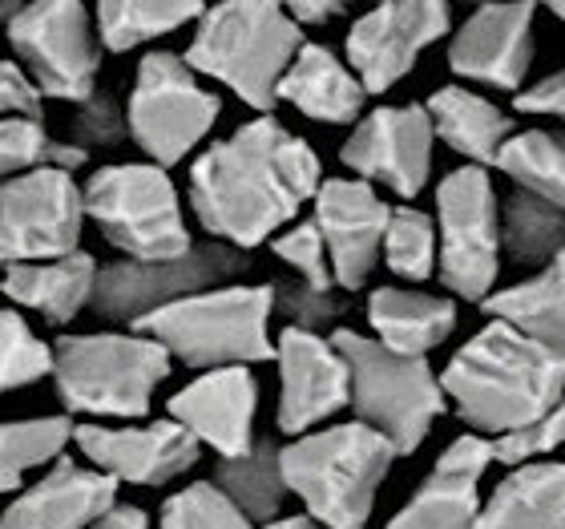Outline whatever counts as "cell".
Listing matches in <instances>:
<instances>
[{"label": "cell", "mask_w": 565, "mask_h": 529, "mask_svg": "<svg viewBox=\"0 0 565 529\" xmlns=\"http://www.w3.org/2000/svg\"><path fill=\"white\" fill-rule=\"evenodd\" d=\"M319 187V154L267 114L243 121L194 158L190 211L214 243L255 251L287 231Z\"/></svg>", "instance_id": "6da1fadb"}, {"label": "cell", "mask_w": 565, "mask_h": 529, "mask_svg": "<svg viewBox=\"0 0 565 529\" xmlns=\"http://www.w3.org/2000/svg\"><path fill=\"white\" fill-rule=\"evenodd\" d=\"M440 389L469 433L501 441L565 396V360L518 328L489 319L452 352L440 372Z\"/></svg>", "instance_id": "7a4b0ae2"}, {"label": "cell", "mask_w": 565, "mask_h": 529, "mask_svg": "<svg viewBox=\"0 0 565 529\" xmlns=\"http://www.w3.org/2000/svg\"><path fill=\"white\" fill-rule=\"evenodd\" d=\"M287 494L323 529H364L396 448L360 421L323 424L279 448Z\"/></svg>", "instance_id": "3957f363"}, {"label": "cell", "mask_w": 565, "mask_h": 529, "mask_svg": "<svg viewBox=\"0 0 565 529\" xmlns=\"http://www.w3.org/2000/svg\"><path fill=\"white\" fill-rule=\"evenodd\" d=\"M299 49L303 29L287 17L282 4L243 0L202 12L182 61L202 77L226 85L243 106L259 109V118H267Z\"/></svg>", "instance_id": "277c9868"}, {"label": "cell", "mask_w": 565, "mask_h": 529, "mask_svg": "<svg viewBox=\"0 0 565 529\" xmlns=\"http://www.w3.org/2000/svg\"><path fill=\"white\" fill-rule=\"evenodd\" d=\"M271 316V283H263V287L226 283V287H211V292L178 299V304L138 319L130 331H141L153 343H162L178 364L214 372V368H250L275 360Z\"/></svg>", "instance_id": "5b68a950"}, {"label": "cell", "mask_w": 565, "mask_h": 529, "mask_svg": "<svg viewBox=\"0 0 565 529\" xmlns=\"http://www.w3.org/2000/svg\"><path fill=\"white\" fill-rule=\"evenodd\" d=\"M170 377V352L141 331H85L53 343V389L73 416H150Z\"/></svg>", "instance_id": "8992f818"}, {"label": "cell", "mask_w": 565, "mask_h": 529, "mask_svg": "<svg viewBox=\"0 0 565 529\" xmlns=\"http://www.w3.org/2000/svg\"><path fill=\"white\" fill-rule=\"evenodd\" d=\"M331 343L343 356L348 377H352V404L348 409L355 412V421L384 436L396 448V457H413L448 409L433 364L424 356L388 352L384 343L352 328H335Z\"/></svg>", "instance_id": "52a82bcc"}, {"label": "cell", "mask_w": 565, "mask_h": 529, "mask_svg": "<svg viewBox=\"0 0 565 529\" xmlns=\"http://www.w3.org/2000/svg\"><path fill=\"white\" fill-rule=\"evenodd\" d=\"M85 219L97 223L109 247L126 260H178L194 247L182 199L170 170L153 162H114L89 174L82 187Z\"/></svg>", "instance_id": "ba28073f"}, {"label": "cell", "mask_w": 565, "mask_h": 529, "mask_svg": "<svg viewBox=\"0 0 565 529\" xmlns=\"http://www.w3.org/2000/svg\"><path fill=\"white\" fill-rule=\"evenodd\" d=\"M501 202L481 166H457L436 187V275L452 299L484 304L501 275Z\"/></svg>", "instance_id": "9c48e42d"}, {"label": "cell", "mask_w": 565, "mask_h": 529, "mask_svg": "<svg viewBox=\"0 0 565 529\" xmlns=\"http://www.w3.org/2000/svg\"><path fill=\"white\" fill-rule=\"evenodd\" d=\"M223 114V97L199 82L186 61L158 49L138 61L134 89L126 102L130 138L153 166H178L211 138L214 121Z\"/></svg>", "instance_id": "30bf717a"}, {"label": "cell", "mask_w": 565, "mask_h": 529, "mask_svg": "<svg viewBox=\"0 0 565 529\" xmlns=\"http://www.w3.org/2000/svg\"><path fill=\"white\" fill-rule=\"evenodd\" d=\"M17 65L36 85L41 97H57L82 106L97 94L102 41L94 17L77 0H36L4 24Z\"/></svg>", "instance_id": "8fae6325"}, {"label": "cell", "mask_w": 565, "mask_h": 529, "mask_svg": "<svg viewBox=\"0 0 565 529\" xmlns=\"http://www.w3.org/2000/svg\"><path fill=\"white\" fill-rule=\"evenodd\" d=\"M250 267L247 251H235L226 243H194L186 255L158 263L118 260L97 271V292L89 311L109 324H138V319L162 311V307L190 299L211 287L235 283Z\"/></svg>", "instance_id": "7c38bea8"}, {"label": "cell", "mask_w": 565, "mask_h": 529, "mask_svg": "<svg viewBox=\"0 0 565 529\" xmlns=\"http://www.w3.org/2000/svg\"><path fill=\"white\" fill-rule=\"evenodd\" d=\"M85 199L73 170L45 166L0 187V263H49L82 251Z\"/></svg>", "instance_id": "4fadbf2b"}, {"label": "cell", "mask_w": 565, "mask_h": 529, "mask_svg": "<svg viewBox=\"0 0 565 529\" xmlns=\"http://www.w3.org/2000/svg\"><path fill=\"white\" fill-rule=\"evenodd\" d=\"M452 29V9L440 0H392L364 12L348 29V70L360 77L367 97L388 94L416 70L428 45Z\"/></svg>", "instance_id": "5bb4252c"}, {"label": "cell", "mask_w": 565, "mask_h": 529, "mask_svg": "<svg viewBox=\"0 0 565 529\" xmlns=\"http://www.w3.org/2000/svg\"><path fill=\"white\" fill-rule=\"evenodd\" d=\"M433 118L424 106H380L355 121L340 146V162L367 187L416 199L433 174Z\"/></svg>", "instance_id": "9a60e30c"}, {"label": "cell", "mask_w": 565, "mask_h": 529, "mask_svg": "<svg viewBox=\"0 0 565 529\" xmlns=\"http://www.w3.org/2000/svg\"><path fill=\"white\" fill-rule=\"evenodd\" d=\"M73 445L85 457V465L106 473L118 485H166L178 482L182 473L199 465V441L166 421H138V424H77Z\"/></svg>", "instance_id": "2e32d148"}, {"label": "cell", "mask_w": 565, "mask_h": 529, "mask_svg": "<svg viewBox=\"0 0 565 529\" xmlns=\"http://www.w3.org/2000/svg\"><path fill=\"white\" fill-rule=\"evenodd\" d=\"M275 368H279V433L295 436L316 433L352 404V377L331 336L282 328L275 340Z\"/></svg>", "instance_id": "e0dca14e"}, {"label": "cell", "mask_w": 565, "mask_h": 529, "mask_svg": "<svg viewBox=\"0 0 565 529\" xmlns=\"http://www.w3.org/2000/svg\"><path fill=\"white\" fill-rule=\"evenodd\" d=\"M311 202H316L311 223L323 235L335 287L360 292L380 263L392 207L380 199L376 187H367L360 178H323V187Z\"/></svg>", "instance_id": "ac0fdd59"}, {"label": "cell", "mask_w": 565, "mask_h": 529, "mask_svg": "<svg viewBox=\"0 0 565 529\" xmlns=\"http://www.w3.org/2000/svg\"><path fill=\"white\" fill-rule=\"evenodd\" d=\"M533 4H481L452 29L448 70L465 82L518 94L533 65Z\"/></svg>", "instance_id": "d6986e66"}, {"label": "cell", "mask_w": 565, "mask_h": 529, "mask_svg": "<svg viewBox=\"0 0 565 529\" xmlns=\"http://www.w3.org/2000/svg\"><path fill=\"white\" fill-rule=\"evenodd\" d=\"M166 416L186 429L199 448H214L218 461L243 457L259 436H255V416H259V380L250 368H214L199 372L186 389H178L166 404Z\"/></svg>", "instance_id": "ffe728a7"}, {"label": "cell", "mask_w": 565, "mask_h": 529, "mask_svg": "<svg viewBox=\"0 0 565 529\" xmlns=\"http://www.w3.org/2000/svg\"><path fill=\"white\" fill-rule=\"evenodd\" d=\"M493 465V441L465 433L448 441L416 494L392 514L388 529H472L481 514V477Z\"/></svg>", "instance_id": "44dd1931"}, {"label": "cell", "mask_w": 565, "mask_h": 529, "mask_svg": "<svg viewBox=\"0 0 565 529\" xmlns=\"http://www.w3.org/2000/svg\"><path fill=\"white\" fill-rule=\"evenodd\" d=\"M109 506H118V482L82 461L61 457L41 482L17 494L0 514V529H89Z\"/></svg>", "instance_id": "7402d4cb"}, {"label": "cell", "mask_w": 565, "mask_h": 529, "mask_svg": "<svg viewBox=\"0 0 565 529\" xmlns=\"http://www.w3.org/2000/svg\"><path fill=\"white\" fill-rule=\"evenodd\" d=\"M279 102L299 109L303 118L323 121V126H352L364 118L367 89L348 70V61L335 57L328 45L303 41L279 85Z\"/></svg>", "instance_id": "603a6c76"}, {"label": "cell", "mask_w": 565, "mask_h": 529, "mask_svg": "<svg viewBox=\"0 0 565 529\" xmlns=\"http://www.w3.org/2000/svg\"><path fill=\"white\" fill-rule=\"evenodd\" d=\"M457 299L433 292H413V287H376L367 295V328L372 340L384 343L388 352L424 356L457 331Z\"/></svg>", "instance_id": "cb8c5ba5"}, {"label": "cell", "mask_w": 565, "mask_h": 529, "mask_svg": "<svg viewBox=\"0 0 565 529\" xmlns=\"http://www.w3.org/2000/svg\"><path fill=\"white\" fill-rule=\"evenodd\" d=\"M97 271H102L97 260L85 251L49 263H17V267H4L0 292L9 295L17 307L36 311L53 328H65L94 304Z\"/></svg>", "instance_id": "d4e9b609"}, {"label": "cell", "mask_w": 565, "mask_h": 529, "mask_svg": "<svg viewBox=\"0 0 565 529\" xmlns=\"http://www.w3.org/2000/svg\"><path fill=\"white\" fill-rule=\"evenodd\" d=\"M472 529H565V465L533 461L505 473Z\"/></svg>", "instance_id": "484cf974"}, {"label": "cell", "mask_w": 565, "mask_h": 529, "mask_svg": "<svg viewBox=\"0 0 565 529\" xmlns=\"http://www.w3.org/2000/svg\"><path fill=\"white\" fill-rule=\"evenodd\" d=\"M428 118L433 134L445 141L448 150L469 158V166H497V154L505 150V141L518 134L513 118L489 97L472 94L465 85H445L428 97Z\"/></svg>", "instance_id": "4316f807"}, {"label": "cell", "mask_w": 565, "mask_h": 529, "mask_svg": "<svg viewBox=\"0 0 565 529\" xmlns=\"http://www.w3.org/2000/svg\"><path fill=\"white\" fill-rule=\"evenodd\" d=\"M481 307L565 360V251L530 279L493 292Z\"/></svg>", "instance_id": "83f0119b"}, {"label": "cell", "mask_w": 565, "mask_h": 529, "mask_svg": "<svg viewBox=\"0 0 565 529\" xmlns=\"http://www.w3.org/2000/svg\"><path fill=\"white\" fill-rule=\"evenodd\" d=\"M271 436H259L243 457L218 461L211 482L235 501L250 521H279L282 501H287V482H282V461Z\"/></svg>", "instance_id": "f1b7e54d"}, {"label": "cell", "mask_w": 565, "mask_h": 529, "mask_svg": "<svg viewBox=\"0 0 565 529\" xmlns=\"http://www.w3.org/2000/svg\"><path fill=\"white\" fill-rule=\"evenodd\" d=\"M202 4H174V0H106L97 4V41L109 53H130L158 41V36L178 33L182 24L199 21Z\"/></svg>", "instance_id": "f546056e"}, {"label": "cell", "mask_w": 565, "mask_h": 529, "mask_svg": "<svg viewBox=\"0 0 565 529\" xmlns=\"http://www.w3.org/2000/svg\"><path fill=\"white\" fill-rule=\"evenodd\" d=\"M497 170L518 190L565 211V134L554 130H518L497 154Z\"/></svg>", "instance_id": "4dcf8cb0"}, {"label": "cell", "mask_w": 565, "mask_h": 529, "mask_svg": "<svg viewBox=\"0 0 565 529\" xmlns=\"http://www.w3.org/2000/svg\"><path fill=\"white\" fill-rule=\"evenodd\" d=\"M501 251L521 267H545L565 251V211L513 190L501 202Z\"/></svg>", "instance_id": "1f68e13d"}, {"label": "cell", "mask_w": 565, "mask_h": 529, "mask_svg": "<svg viewBox=\"0 0 565 529\" xmlns=\"http://www.w3.org/2000/svg\"><path fill=\"white\" fill-rule=\"evenodd\" d=\"M65 445H73L70 416L0 421V494H17L29 473L65 457Z\"/></svg>", "instance_id": "d6a6232c"}, {"label": "cell", "mask_w": 565, "mask_h": 529, "mask_svg": "<svg viewBox=\"0 0 565 529\" xmlns=\"http://www.w3.org/2000/svg\"><path fill=\"white\" fill-rule=\"evenodd\" d=\"M89 154L77 150L73 141L49 138L41 118H4L0 121V187H9L17 178L61 166V170H77Z\"/></svg>", "instance_id": "836d02e7"}, {"label": "cell", "mask_w": 565, "mask_h": 529, "mask_svg": "<svg viewBox=\"0 0 565 529\" xmlns=\"http://www.w3.org/2000/svg\"><path fill=\"white\" fill-rule=\"evenodd\" d=\"M53 377V343L33 331L17 307H0V392L29 389Z\"/></svg>", "instance_id": "e575fe53"}, {"label": "cell", "mask_w": 565, "mask_h": 529, "mask_svg": "<svg viewBox=\"0 0 565 529\" xmlns=\"http://www.w3.org/2000/svg\"><path fill=\"white\" fill-rule=\"evenodd\" d=\"M380 260L388 263L392 275H401L408 283L433 279L436 271V223L416 207H392L388 235H384V251Z\"/></svg>", "instance_id": "d590c367"}, {"label": "cell", "mask_w": 565, "mask_h": 529, "mask_svg": "<svg viewBox=\"0 0 565 529\" xmlns=\"http://www.w3.org/2000/svg\"><path fill=\"white\" fill-rule=\"evenodd\" d=\"M158 529H255V521L214 482H190L162 501Z\"/></svg>", "instance_id": "8d00e7d4"}, {"label": "cell", "mask_w": 565, "mask_h": 529, "mask_svg": "<svg viewBox=\"0 0 565 529\" xmlns=\"http://www.w3.org/2000/svg\"><path fill=\"white\" fill-rule=\"evenodd\" d=\"M275 292V316L287 319V328H299V331H335L343 316H348V299L335 292H316V287H307L299 279H275L271 283Z\"/></svg>", "instance_id": "74e56055"}, {"label": "cell", "mask_w": 565, "mask_h": 529, "mask_svg": "<svg viewBox=\"0 0 565 529\" xmlns=\"http://www.w3.org/2000/svg\"><path fill=\"white\" fill-rule=\"evenodd\" d=\"M275 260L287 263L295 271V279L316 287V292H335V275H331L328 247H323V235L319 226L307 219V223H291L287 231L271 239Z\"/></svg>", "instance_id": "f35d334b"}, {"label": "cell", "mask_w": 565, "mask_h": 529, "mask_svg": "<svg viewBox=\"0 0 565 529\" xmlns=\"http://www.w3.org/2000/svg\"><path fill=\"white\" fill-rule=\"evenodd\" d=\"M562 445H565V396L533 424L493 441V461L518 469V465H533V461H550Z\"/></svg>", "instance_id": "ab89813d"}, {"label": "cell", "mask_w": 565, "mask_h": 529, "mask_svg": "<svg viewBox=\"0 0 565 529\" xmlns=\"http://www.w3.org/2000/svg\"><path fill=\"white\" fill-rule=\"evenodd\" d=\"M130 138V126H126V114L118 109V102L109 94L97 89L89 102L77 106L73 114V146L77 150H109V146H118V141Z\"/></svg>", "instance_id": "60d3db41"}, {"label": "cell", "mask_w": 565, "mask_h": 529, "mask_svg": "<svg viewBox=\"0 0 565 529\" xmlns=\"http://www.w3.org/2000/svg\"><path fill=\"white\" fill-rule=\"evenodd\" d=\"M41 102L36 85L24 77L17 61H0V121L4 118H41Z\"/></svg>", "instance_id": "b9f144b4"}, {"label": "cell", "mask_w": 565, "mask_h": 529, "mask_svg": "<svg viewBox=\"0 0 565 529\" xmlns=\"http://www.w3.org/2000/svg\"><path fill=\"white\" fill-rule=\"evenodd\" d=\"M513 106H518L521 114L565 118V70L550 73V77H542V82L530 85V89H521V94L513 97Z\"/></svg>", "instance_id": "7bdbcfd3"}, {"label": "cell", "mask_w": 565, "mask_h": 529, "mask_svg": "<svg viewBox=\"0 0 565 529\" xmlns=\"http://www.w3.org/2000/svg\"><path fill=\"white\" fill-rule=\"evenodd\" d=\"M343 4H335V0H328V4H319V0H303V4H291L287 9V17H291L299 29H316V24H328L335 21V17H343Z\"/></svg>", "instance_id": "ee69618b"}, {"label": "cell", "mask_w": 565, "mask_h": 529, "mask_svg": "<svg viewBox=\"0 0 565 529\" xmlns=\"http://www.w3.org/2000/svg\"><path fill=\"white\" fill-rule=\"evenodd\" d=\"M89 529H153L150 526V514L138 506H109L102 518L94 521Z\"/></svg>", "instance_id": "f6af8a7d"}, {"label": "cell", "mask_w": 565, "mask_h": 529, "mask_svg": "<svg viewBox=\"0 0 565 529\" xmlns=\"http://www.w3.org/2000/svg\"><path fill=\"white\" fill-rule=\"evenodd\" d=\"M267 529H323L319 521H311L307 514H299V518H279V521H271Z\"/></svg>", "instance_id": "bcb514c9"}, {"label": "cell", "mask_w": 565, "mask_h": 529, "mask_svg": "<svg viewBox=\"0 0 565 529\" xmlns=\"http://www.w3.org/2000/svg\"><path fill=\"white\" fill-rule=\"evenodd\" d=\"M550 12H554L557 21H565V4H550Z\"/></svg>", "instance_id": "7dc6e473"}]
</instances>
